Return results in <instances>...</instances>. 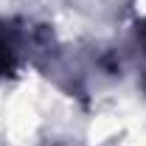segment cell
<instances>
[{"label":"cell","mask_w":146,"mask_h":146,"mask_svg":"<svg viewBox=\"0 0 146 146\" xmlns=\"http://www.w3.org/2000/svg\"><path fill=\"white\" fill-rule=\"evenodd\" d=\"M9 62H11V54H9V48L0 42V76L9 70Z\"/></svg>","instance_id":"cell-1"}]
</instances>
